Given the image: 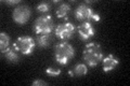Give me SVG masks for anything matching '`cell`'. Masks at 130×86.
<instances>
[{"label": "cell", "instance_id": "obj_16", "mask_svg": "<svg viewBox=\"0 0 130 86\" xmlns=\"http://www.w3.org/2000/svg\"><path fill=\"white\" fill-rule=\"evenodd\" d=\"M46 73L50 76H58L61 74V69L55 67H48L46 69Z\"/></svg>", "mask_w": 130, "mask_h": 86}, {"label": "cell", "instance_id": "obj_12", "mask_svg": "<svg viewBox=\"0 0 130 86\" xmlns=\"http://www.w3.org/2000/svg\"><path fill=\"white\" fill-rule=\"evenodd\" d=\"M71 6L66 2H63L58 7V9L55 11V14L59 18H64V19H67L68 18V15L71 13Z\"/></svg>", "mask_w": 130, "mask_h": 86}, {"label": "cell", "instance_id": "obj_9", "mask_svg": "<svg viewBox=\"0 0 130 86\" xmlns=\"http://www.w3.org/2000/svg\"><path fill=\"white\" fill-rule=\"evenodd\" d=\"M119 65V59L113 54H109L102 59V68L104 72H111Z\"/></svg>", "mask_w": 130, "mask_h": 86}, {"label": "cell", "instance_id": "obj_4", "mask_svg": "<svg viewBox=\"0 0 130 86\" xmlns=\"http://www.w3.org/2000/svg\"><path fill=\"white\" fill-rule=\"evenodd\" d=\"M75 17L79 22H100L101 16L95 13L91 7H89L87 3H80L75 10Z\"/></svg>", "mask_w": 130, "mask_h": 86}, {"label": "cell", "instance_id": "obj_18", "mask_svg": "<svg viewBox=\"0 0 130 86\" xmlns=\"http://www.w3.org/2000/svg\"><path fill=\"white\" fill-rule=\"evenodd\" d=\"M2 3H5V5H8V6H14V5H19L20 3V0H13V1H8V0H5V1H2Z\"/></svg>", "mask_w": 130, "mask_h": 86}, {"label": "cell", "instance_id": "obj_1", "mask_svg": "<svg viewBox=\"0 0 130 86\" xmlns=\"http://www.w3.org/2000/svg\"><path fill=\"white\" fill-rule=\"evenodd\" d=\"M83 57L89 67H96L103 59L102 47L96 42H89L84 48Z\"/></svg>", "mask_w": 130, "mask_h": 86}, {"label": "cell", "instance_id": "obj_6", "mask_svg": "<svg viewBox=\"0 0 130 86\" xmlns=\"http://www.w3.org/2000/svg\"><path fill=\"white\" fill-rule=\"evenodd\" d=\"M76 27L74 24H72L70 22H65V23H61L54 29V35L56 38H59L62 41H67L70 40L75 34Z\"/></svg>", "mask_w": 130, "mask_h": 86}, {"label": "cell", "instance_id": "obj_14", "mask_svg": "<svg viewBox=\"0 0 130 86\" xmlns=\"http://www.w3.org/2000/svg\"><path fill=\"white\" fill-rule=\"evenodd\" d=\"M10 46V36L6 32L0 34V50L1 52H5L8 47Z\"/></svg>", "mask_w": 130, "mask_h": 86}, {"label": "cell", "instance_id": "obj_13", "mask_svg": "<svg viewBox=\"0 0 130 86\" xmlns=\"http://www.w3.org/2000/svg\"><path fill=\"white\" fill-rule=\"evenodd\" d=\"M87 72H88V68H87L86 65L85 64H77L74 67V69L71 70L68 73H70V75L72 77H74V76H84V75L87 74Z\"/></svg>", "mask_w": 130, "mask_h": 86}, {"label": "cell", "instance_id": "obj_8", "mask_svg": "<svg viewBox=\"0 0 130 86\" xmlns=\"http://www.w3.org/2000/svg\"><path fill=\"white\" fill-rule=\"evenodd\" d=\"M79 38L83 41H88L90 38H92L95 35V29L90 22H83L80 23L77 27Z\"/></svg>", "mask_w": 130, "mask_h": 86}, {"label": "cell", "instance_id": "obj_5", "mask_svg": "<svg viewBox=\"0 0 130 86\" xmlns=\"http://www.w3.org/2000/svg\"><path fill=\"white\" fill-rule=\"evenodd\" d=\"M13 46L18 50L22 55H30L32 54L36 47V41L30 36H22L19 37L13 43Z\"/></svg>", "mask_w": 130, "mask_h": 86}, {"label": "cell", "instance_id": "obj_7", "mask_svg": "<svg viewBox=\"0 0 130 86\" xmlns=\"http://www.w3.org/2000/svg\"><path fill=\"white\" fill-rule=\"evenodd\" d=\"M30 15H31L30 8L26 5H20L18 7H15L13 12H12V18L19 25L26 24L29 20Z\"/></svg>", "mask_w": 130, "mask_h": 86}, {"label": "cell", "instance_id": "obj_15", "mask_svg": "<svg viewBox=\"0 0 130 86\" xmlns=\"http://www.w3.org/2000/svg\"><path fill=\"white\" fill-rule=\"evenodd\" d=\"M36 10H37V12H39V13L48 14V12H50V10H51V3L48 1L40 2L37 6V8H36Z\"/></svg>", "mask_w": 130, "mask_h": 86}, {"label": "cell", "instance_id": "obj_11", "mask_svg": "<svg viewBox=\"0 0 130 86\" xmlns=\"http://www.w3.org/2000/svg\"><path fill=\"white\" fill-rule=\"evenodd\" d=\"M36 46L39 48H47L50 43L52 42V36L51 35H37L35 38Z\"/></svg>", "mask_w": 130, "mask_h": 86}, {"label": "cell", "instance_id": "obj_17", "mask_svg": "<svg viewBox=\"0 0 130 86\" xmlns=\"http://www.w3.org/2000/svg\"><path fill=\"white\" fill-rule=\"evenodd\" d=\"M31 85L32 86H47L48 83L47 82H44V81H42V80H35L31 83Z\"/></svg>", "mask_w": 130, "mask_h": 86}, {"label": "cell", "instance_id": "obj_3", "mask_svg": "<svg viewBox=\"0 0 130 86\" xmlns=\"http://www.w3.org/2000/svg\"><path fill=\"white\" fill-rule=\"evenodd\" d=\"M53 29L54 22L50 14H42L34 23V31L37 35H51Z\"/></svg>", "mask_w": 130, "mask_h": 86}, {"label": "cell", "instance_id": "obj_10", "mask_svg": "<svg viewBox=\"0 0 130 86\" xmlns=\"http://www.w3.org/2000/svg\"><path fill=\"white\" fill-rule=\"evenodd\" d=\"M2 54L5 55V58L9 61V63L16 64L20 60V54H21V53H20L13 45H12V46L8 47L5 52H2Z\"/></svg>", "mask_w": 130, "mask_h": 86}, {"label": "cell", "instance_id": "obj_2", "mask_svg": "<svg viewBox=\"0 0 130 86\" xmlns=\"http://www.w3.org/2000/svg\"><path fill=\"white\" fill-rule=\"evenodd\" d=\"M75 48L67 41H63L54 46V58L56 63L65 66L74 58Z\"/></svg>", "mask_w": 130, "mask_h": 86}]
</instances>
